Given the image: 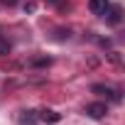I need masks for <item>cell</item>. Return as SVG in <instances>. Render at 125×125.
Segmentation results:
<instances>
[{
    "instance_id": "1",
    "label": "cell",
    "mask_w": 125,
    "mask_h": 125,
    "mask_svg": "<svg viewBox=\"0 0 125 125\" xmlns=\"http://www.w3.org/2000/svg\"><path fill=\"white\" fill-rule=\"evenodd\" d=\"M105 113H108V105L105 103H91V105H86V115H91L96 120L105 118Z\"/></svg>"
},
{
    "instance_id": "7",
    "label": "cell",
    "mask_w": 125,
    "mask_h": 125,
    "mask_svg": "<svg viewBox=\"0 0 125 125\" xmlns=\"http://www.w3.org/2000/svg\"><path fill=\"white\" fill-rule=\"evenodd\" d=\"M10 49H12V44H10L8 39H0V56H5V54H10Z\"/></svg>"
},
{
    "instance_id": "8",
    "label": "cell",
    "mask_w": 125,
    "mask_h": 125,
    "mask_svg": "<svg viewBox=\"0 0 125 125\" xmlns=\"http://www.w3.org/2000/svg\"><path fill=\"white\" fill-rule=\"evenodd\" d=\"M32 64H34V66H44V64H49V59H34Z\"/></svg>"
},
{
    "instance_id": "6",
    "label": "cell",
    "mask_w": 125,
    "mask_h": 125,
    "mask_svg": "<svg viewBox=\"0 0 125 125\" xmlns=\"http://www.w3.org/2000/svg\"><path fill=\"white\" fill-rule=\"evenodd\" d=\"M17 123H20V125H37V115H34L32 110H22V115H20Z\"/></svg>"
},
{
    "instance_id": "9",
    "label": "cell",
    "mask_w": 125,
    "mask_h": 125,
    "mask_svg": "<svg viewBox=\"0 0 125 125\" xmlns=\"http://www.w3.org/2000/svg\"><path fill=\"white\" fill-rule=\"evenodd\" d=\"M0 3H3V5H15L17 0H0Z\"/></svg>"
},
{
    "instance_id": "3",
    "label": "cell",
    "mask_w": 125,
    "mask_h": 125,
    "mask_svg": "<svg viewBox=\"0 0 125 125\" xmlns=\"http://www.w3.org/2000/svg\"><path fill=\"white\" fill-rule=\"evenodd\" d=\"M108 8H110L108 0H88V10H91L93 15H105Z\"/></svg>"
},
{
    "instance_id": "2",
    "label": "cell",
    "mask_w": 125,
    "mask_h": 125,
    "mask_svg": "<svg viewBox=\"0 0 125 125\" xmlns=\"http://www.w3.org/2000/svg\"><path fill=\"white\" fill-rule=\"evenodd\" d=\"M93 93H98V96H108V98H113V101H120V93L118 91H113L110 86H103V83H96L93 88H91Z\"/></svg>"
},
{
    "instance_id": "4",
    "label": "cell",
    "mask_w": 125,
    "mask_h": 125,
    "mask_svg": "<svg viewBox=\"0 0 125 125\" xmlns=\"http://www.w3.org/2000/svg\"><path fill=\"white\" fill-rule=\"evenodd\" d=\"M39 118H42L44 123H59V120H61V115H59L56 110H49V108H44V110L39 113Z\"/></svg>"
},
{
    "instance_id": "5",
    "label": "cell",
    "mask_w": 125,
    "mask_h": 125,
    "mask_svg": "<svg viewBox=\"0 0 125 125\" xmlns=\"http://www.w3.org/2000/svg\"><path fill=\"white\" fill-rule=\"evenodd\" d=\"M105 12H108V22H110V25H118V22H120V15H123V10H120L118 5H113V8H108Z\"/></svg>"
}]
</instances>
